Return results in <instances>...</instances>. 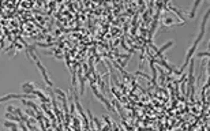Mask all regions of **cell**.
<instances>
[{
	"instance_id": "6da1fadb",
	"label": "cell",
	"mask_w": 210,
	"mask_h": 131,
	"mask_svg": "<svg viewBox=\"0 0 210 131\" xmlns=\"http://www.w3.org/2000/svg\"><path fill=\"white\" fill-rule=\"evenodd\" d=\"M36 62V64H37V68L40 70V73H41V75H42V78H44V81L47 82V85L49 86V88H53V83H52V81L49 79V77H48V74H47V70H45V67L41 64V62L38 60V59H36L34 60Z\"/></svg>"
},
{
	"instance_id": "7a4b0ae2",
	"label": "cell",
	"mask_w": 210,
	"mask_h": 131,
	"mask_svg": "<svg viewBox=\"0 0 210 131\" xmlns=\"http://www.w3.org/2000/svg\"><path fill=\"white\" fill-rule=\"evenodd\" d=\"M12 98H34L33 94H16V93H10V94L4 96V97H0V104L4 102V101H8V100H12Z\"/></svg>"
},
{
	"instance_id": "3957f363",
	"label": "cell",
	"mask_w": 210,
	"mask_h": 131,
	"mask_svg": "<svg viewBox=\"0 0 210 131\" xmlns=\"http://www.w3.org/2000/svg\"><path fill=\"white\" fill-rule=\"evenodd\" d=\"M91 89H93V93H94L96 97H97V98L100 100L101 102H102V104H104L105 107L108 108V109H109V111H115V109H113V107H112V104H110L109 101H108V100L105 98V97H104L102 94H101V93H98V92H97V88H96L94 85H91Z\"/></svg>"
},
{
	"instance_id": "277c9868",
	"label": "cell",
	"mask_w": 210,
	"mask_h": 131,
	"mask_svg": "<svg viewBox=\"0 0 210 131\" xmlns=\"http://www.w3.org/2000/svg\"><path fill=\"white\" fill-rule=\"evenodd\" d=\"M22 90L25 92V94H34V85L32 82H25L22 83Z\"/></svg>"
},
{
	"instance_id": "5b68a950",
	"label": "cell",
	"mask_w": 210,
	"mask_h": 131,
	"mask_svg": "<svg viewBox=\"0 0 210 131\" xmlns=\"http://www.w3.org/2000/svg\"><path fill=\"white\" fill-rule=\"evenodd\" d=\"M172 45H173V41H169V42H167V44H165L164 47H161V48H160V49H157V52H156V55L153 56V59H154V58H161V56H163L161 53H163V52H165V51H167L168 48H171V47H172Z\"/></svg>"
},
{
	"instance_id": "8992f818",
	"label": "cell",
	"mask_w": 210,
	"mask_h": 131,
	"mask_svg": "<svg viewBox=\"0 0 210 131\" xmlns=\"http://www.w3.org/2000/svg\"><path fill=\"white\" fill-rule=\"evenodd\" d=\"M201 4V1H195L194 3V7H192V10H191V12H190V16L191 18H194V15H195V10H196V7Z\"/></svg>"
},
{
	"instance_id": "52a82bcc",
	"label": "cell",
	"mask_w": 210,
	"mask_h": 131,
	"mask_svg": "<svg viewBox=\"0 0 210 131\" xmlns=\"http://www.w3.org/2000/svg\"><path fill=\"white\" fill-rule=\"evenodd\" d=\"M3 124H4L5 127H11V128H16V124H15V123H10V121H4Z\"/></svg>"
},
{
	"instance_id": "ba28073f",
	"label": "cell",
	"mask_w": 210,
	"mask_h": 131,
	"mask_svg": "<svg viewBox=\"0 0 210 131\" xmlns=\"http://www.w3.org/2000/svg\"><path fill=\"white\" fill-rule=\"evenodd\" d=\"M14 112H15V107L8 105V107H7V113H14Z\"/></svg>"
},
{
	"instance_id": "9c48e42d",
	"label": "cell",
	"mask_w": 210,
	"mask_h": 131,
	"mask_svg": "<svg viewBox=\"0 0 210 131\" xmlns=\"http://www.w3.org/2000/svg\"><path fill=\"white\" fill-rule=\"evenodd\" d=\"M196 56H199V58H202V56H207V58H209V51H207V52H202V53H196Z\"/></svg>"
}]
</instances>
